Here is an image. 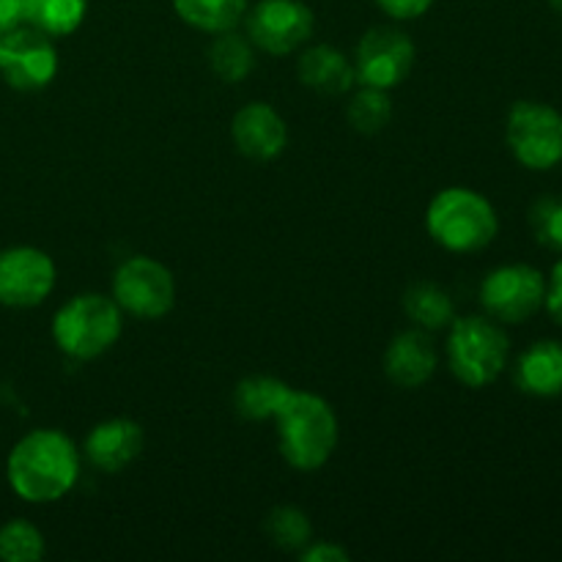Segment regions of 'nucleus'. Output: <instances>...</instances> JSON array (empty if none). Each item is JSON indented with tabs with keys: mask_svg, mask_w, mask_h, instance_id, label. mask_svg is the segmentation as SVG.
<instances>
[{
	"mask_svg": "<svg viewBox=\"0 0 562 562\" xmlns=\"http://www.w3.org/2000/svg\"><path fill=\"white\" fill-rule=\"evenodd\" d=\"M5 477L11 492L25 503H58L77 486L80 450L58 428H36L11 448Z\"/></svg>",
	"mask_w": 562,
	"mask_h": 562,
	"instance_id": "f257e3e1",
	"label": "nucleus"
},
{
	"mask_svg": "<svg viewBox=\"0 0 562 562\" xmlns=\"http://www.w3.org/2000/svg\"><path fill=\"white\" fill-rule=\"evenodd\" d=\"M280 456L300 472H316L338 448V417L322 395L291 390L274 415Z\"/></svg>",
	"mask_w": 562,
	"mask_h": 562,
	"instance_id": "f03ea898",
	"label": "nucleus"
},
{
	"mask_svg": "<svg viewBox=\"0 0 562 562\" xmlns=\"http://www.w3.org/2000/svg\"><path fill=\"white\" fill-rule=\"evenodd\" d=\"M426 231L445 250L470 256L486 250L497 239L499 217L481 192L470 187H448L428 203Z\"/></svg>",
	"mask_w": 562,
	"mask_h": 562,
	"instance_id": "7ed1b4c3",
	"label": "nucleus"
},
{
	"mask_svg": "<svg viewBox=\"0 0 562 562\" xmlns=\"http://www.w3.org/2000/svg\"><path fill=\"white\" fill-rule=\"evenodd\" d=\"M124 333V311L113 296L77 294L53 316V340L71 360H97Z\"/></svg>",
	"mask_w": 562,
	"mask_h": 562,
	"instance_id": "20e7f679",
	"label": "nucleus"
},
{
	"mask_svg": "<svg viewBox=\"0 0 562 562\" xmlns=\"http://www.w3.org/2000/svg\"><path fill=\"white\" fill-rule=\"evenodd\" d=\"M448 368L464 387L481 390L497 382L508 366L510 340L488 316L453 318L445 344Z\"/></svg>",
	"mask_w": 562,
	"mask_h": 562,
	"instance_id": "39448f33",
	"label": "nucleus"
},
{
	"mask_svg": "<svg viewBox=\"0 0 562 562\" xmlns=\"http://www.w3.org/2000/svg\"><path fill=\"white\" fill-rule=\"evenodd\" d=\"M505 140L519 165L552 170L562 162V115L543 102H516L505 124Z\"/></svg>",
	"mask_w": 562,
	"mask_h": 562,
	"instance_id": "423d86ee",
	"label": "nucleus"
},
{
	"mask_svg": "<svg viewBox=\"0 0 562 562\" xmlns=\"http://www.w3.org/2000/svg\"><path fill=\"white\" fill-rule=\"evenodd\" d=\"M113 300L135 318H162L176 305V280L165 263L148 256H132L115 269Z\"/></svg>",
	"mask_w": 562,
	"mask_h": 562,
	"instance_id": "0eeeda50",
	"label": "nucleus"
},
{
	"mask_svg": "<svg viewBox=\"0 0 562 562\" xmlns=\"http://www.w3.org/2000/svg\"><path fill=\"white\" fill-rule=\"evenodd\" d=\"M547 302V278L530 263H505L481 283V305L499 324H525Z\"/></svg>",
	"mask_w": 562,
	"mask_h": 562,
	"instance_id": "6e6552de",
	"label": "nucleus"
},
{
	"mask_svg": "<svg viewBox=\"0 0 562 562\" xmlns=\"http://www.w3.org/2000/svg\"><path fill=\"white\" fill-rule=\"evenodd\" d=\"M247 38L267 55H291L311 42L316 16L302 0H258L245 14Z\"/></svg>",
	"mask_w": 562,
	"mask_h": 562,
	"instance_id": "1a4fd4ad",
	"label": "nucleus"
},
{
	"mask_svg": "<svg viewBox=\"0 0 562 562\" xmlns=\"http://www.w3.org/2000/svg\"><path fill=\"white\" fill-rule=\"evenodd\" d=\"M0 75L16 91H42L58 75L53 36L22 22L0 38Z\"/></svg>",
	"mask_w": 562,
	"mask_h": 562,
	"instance_id": "9d476101",
	"label": "nucleus"
},
{
	"mask_svg": "<svg viewBox=\"0 0 562 562\" xmlns=\"http://www.w3.org/2000/svg\"><path fill=\"white\" fill-rule=\"evenodd\" d=\"M412 66H415V42L398 27H371L357 44L355 75L360 86L393 91L412 75Z\"/></svg>",
	"mask_w": 562,
	"mask_h": 562,
	"instance_id": "9b49d317",
	"label": "nucleus"
},
{
	"mask_svg": "<svg viewBox=\"0 0 562 562\" xmlns=\"http://www.w3.org/2000/svg\"><path fill=\"white\" fill-rule=\"evenodd\" d=\"M55 289V263L38 247H9L0 250V305L36 307L53 294Z\"/></svg>",
	"mask_w": 562,
	"mask_h": 562,
	"instance_id": "f8f14e48",
	"label": "nucleus"
},
{
	"mask_svg": "<svg viewBox=\"0 0 562 562\" xmlns=\"http://www.w3.org/2000/svg\"><path fill=\"white\" fill-rule=\"evenodd\" d=\"M231 137H234L236 151L245 154L247 159L269 162L283 154L289 143V126L272 104L250 102L231 121Z\"/></svg>",
	"mask_w": 562,
	"mask_h": 562,
	"instance_id": "ddd939ff",
	"label": "nucleus"
},
{
	"mask_svg": "<svg viewBox=\"0 0 562 562\" xmlns=\"http://www.w3.org/2000/svg\"><path fill=\"white\" fill-rule=\"evenodd\" d=\"M143 448H146V431L140 423L130 420V417H113V420H104L91 428L86 445H82V453L93 470L115 475V472L126 470L132 461H137Z\"/></svg>",
	"mask_w": 562,
	"mask_h": 562,
	"instance_id": "4468645a",
	"label": "nucleus"
},
{
	"mask_svg": "<svg viewBox=\"0 0 562 562\" xmlns=\"http://www.w3.org/2000/svg\"><path fill=\"white\" fill-rule=\"evenodd\" d=\"M437 346L420 327L395 335L384 351V376L401 390H420L437 373Z\"/></svg>",
	"mask_w": 562,
	"mask_h": 562,
	"instance_id": "2eb2a0df",
	"label": "nucleus"
},
{
	"mask_svg": "<svg viewBox=\"0 0 562 562\" xmlns=\"http://www.w3.org/2000/svg\"><path fill=\"white\" fill-rule=\"evenodd\" d=\"M514 382L521 393L536 398L562 395V344L538 340L519 355L514 366Z\"/></svg>",
	"mask_w": 562,
	"mask_h": 562,
	"instance_id": "dca6fc26",
	"label": "nucleus"
},
{
	"mask_svg": "<svg viewBox=\"0 0 562 562\" xmlns=\"http://www.w3.org/2000/svg\"><path fill=\"white\" fill-rule=\"evenodd\" d=\"M296 75H300L302 86L324 93V97H340L357 82L355 64L338 47H329V44L305 49L296 60Z\"/></svg>",
	"mask_w": 562,
	"mask_h": 562,
	"instance_id": "f3484780",
	"label": "nucleus"
},
{
	"mask_svg": "<svg viewBox=\"0 0 562 562\" xmlns=\"http://www.w3.org/2000/svg\"><path fill=\"white\" fill-rule=\"evenodd\" d=\"M291 387L283 379L274 376H247L236 384L234 390V406L236 415L245 417V420H274V415L280 412V406L289 398Z\"/></svg>",
	"mask_w": 562,
	"mask_h": 562,
	"instance_id": "a211bd4d",
	"label": "nucleus"
},
{
	"mask_svg": "<svg viewBox=\"0 0 562 562\" xmlns=\"http://www.w3.org/2000/svg\"><path fill=\"white\" fill-rule=\"evenodd\" d=\"M209 69L220 77L223 82L234 86L250 77V71L256 69V53H252V42L247 36H239L234 31L214 33L212 44L206 49Z\"/></svg>",
	"mask_w": 562,
	"mask_h": 562,
	"instance_id": "6ab92c4d",
	"label": "nucleus"
},
{
	"mask_svg": "<svg viewBox=\"0 0 562 562\" xmlns=\"http://www.w3.org/2000/svg\"><path fill=\"white\" fill-rule=\"evenodd\" d=\"M404 313L426 333H437L453 324V296L437 283H415L404 294Z\"/></svg>",
	"mask_w": 562,
	"mask_h": 562,
	"instance_id": "aec40b11",
	"label": "nucleus"
},
{
	"mask_svg": "<svg viewBox=\"0 0 562 562\" xmlns=\"http://www.w3.org/2000/svg\"><path fill=\"white\" fill-rule=\"evenodd\" d=\"M181 22L203 33L234 31L247 14V0H173Z\"/></svg>",
	"mask_w": 562,
	"mask_h": 562,
	"instance_id": "412c9836",
	"label": "nucleus"
},
{
	"mask_svg": "<svg viewBox=\"0 0 562 562\" xmlns=\"http://www.w3.org/2000/svg\"><path fill=\"white\" fill-rule=\"evenodd\" d=\"M27 25L38 27L47 36L60 38L75 33L82 25L88 0H22Z\"/></svg>",
	"mask_w": 562,
	"mask_h": 562,
	"instance_id": "4be33fe9",
	"label": "nucleus"
},
{
	"mask_svg": "<svg viewBox=\"0 0 562 562\" xmlns=\"http://www.w3.org/2000/svg\"><path fill=\"white\" fill-rule=\"evenodd\" d=\"M263 532L272 541L274 549H283V552H296L300 554L307 543L313 541V527L307 519L305 510L294 508V505H280L263 521Z\"/></svg>",
	"mask_w": 562,
	"mask_h": 562,
	"instance_id": "5701e85b",
	"label": "nucleus"
},
{
	"mask_svg": "<svg viewBox=\"0 0 562 562\" xmlns=\"http://www.w3.org/2000/svg\"><path fill=\"white\" fill-rule=\"evenodd\" d=\"M346 119L362 135H376V132H382L390 124V119H393V99H390V91L362 86L351 97L349 108H346Z\"/></svg>",
	"mask_w": 562,
	"mask_h": 562,
	"instance_id": "b1692460",
	"label": "nucleus"
},
{
	"mask_svg": "<svg viewBox=\"0 0 562 562\" xmlns=\"http://www.w3.org/2000/svg\"><path fill=\"white\" fill-rule=\"evenodd\" d=\"M44 558V536L25 519H11L0 527V560L36 562Z\"/></svg>",
	"mask_w": 562,
	"mask_h": 562,
	"instance_id": "393cba45",
	"label": "nucleus"
},
{
	"mask_svg": "<svg viewBox=\"0 0 562 562\" xmlns=\"http://www.w3.org/2000/svg\"><path fill=\"white\" fill-rule=\"evenodd\" d=\"M530 225L543 247L562 252V198H541L530 209Z\"/></svg>",
	"mask_w": 562,
	"mask_h": 562,
	"instance_id": "a878e982",
	"label": "nucleus"
},
{
	"mask_svg": "<svg viewBox=\"0 0 562 562\" xmlns=\"http://www.w3.org/2000/svg\"><path fill=\"white\" fill-rule=\"evenodd\" d=\"M379 9L393 20H417L434 5V0H376Z\"/></svg>",
	"mask_w": 562,
	"mask_h": 562,
	"instance_id": "bb28decb",
	"label": "nucleus"
},
{
	"mask_svg": "<svg viewBox=\"0 0 562 562\" xmlns=\"http://www.w3.org/2000/svg\"><path fill=\"white\" fill-rule=\"evenodd\" d=\"M351 554L346 552L340 543H333V541H316V543H307L305 549L300 552V560L305 562H349Z\"/></svg>",
	"mask_w": 562,
	"mask_h": 562,
	"instance_id": "cd10ccee",
	"label": "nucleus"
},
{
	"mask_svg": "<svg viewBox=\"0 0 562 562\" xmlns=\"http://www.w3.org/2000/svg\"><path fill=\"white\" fill-rule=\"evenodd\" d=\"M543 305H547V311L552 313L554 322L562 327V258L554 263L552 274L547 280V302Z\"/></svg>",
	"mask_w": 562,
	"mask_h": 562,
	"instance_id": "c85d7f7f",
	"label": "nucleus"
},
{
	"mask_svg": "<svg viewBox=\"0 0 562 562\" xmlns=\"http://www.w3.org/2000/svg\"><path fill=\"white\" fill-rule=\"evenodd\" d=\"M25 22V9L22 0H0V36L11 33Z\"/></svg>",
	"mask_w": 562,
	"mask_h": 562,
	"instance_id": "c756f323",
	"label": "nucleus"
},
{
	"mask_svg": "<svg viewBox=\"0 0 562 562\" xmlns=\"http://www.w3.org/2000/svg\"><path fill=\"white\" fill-rule=\"evenodd\" d=\"M549 5H552L554 11H560V14H562V0H549Z\"/></svg>",
	"mask_w": 562,
	"mask_h": 562,
	"instance_id": "7c9ffc66",
	"label": "nucleus"
},
{
	"mask_svg": "<svg viewBox=\"0 0 562 562\" xmlns=\"http://www.w3.org/2000/svg\"><path fill=\"white\" fill-rule=\"evenodd\" d=\"M0 38H3V36H0Z\"/></svg>",
	"mask_w": 562,
	"mask_h": 562,
	"instance_id": "2f4dec72",
	"label": "nucleus"
}]
</instances>
